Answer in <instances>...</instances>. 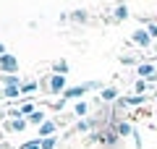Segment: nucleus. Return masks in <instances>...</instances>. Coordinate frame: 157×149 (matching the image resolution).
Returning <instances> with one entry per match:
<instances>
[{"instance_id": "obj_28", "label": "nucleus", "mask_w": 157, "mask_h": 149, "mask_svg": "<svg viewBox=\"0 0 157 149\" xmlns=\"http://www.w3.org/2000/svg\"><path fill=\"white\" fill-rule=\"evenodd\" d=\"M0 149H8V147H0Z\"/></svg>"}, {"instance_id": "obj_23", "label": "nucleus", "mask_w": 157, "mask_h": 149, "mask_svg": "<svg viewBox=\"0 0 157 149\" xmlns=\"http://www.w3.org/2000/svg\"><path fill=\"white\" fill-rule=\"evenodd\" d=\"M18 110H21V115H26V118H29L34 110H37V107H34V102H24V105L18 107Z\"/></svg>"}, {"instance_id": "obj_1", "label": "nucleus", "mask_w": 157, "mask_h": 149, "mask_svg": "<svg viewBox=\"0 0 157 149\" xmlns=\"http://www.w3.org/2000/svg\"><path fill=\"white\" fill-rule=\"evenodd\" d=\"M45 89H47L50 94H63V92L68 89V78H66V76H60V73H52V76H47Z\"/></svg>"}, {"instance_id": "obj_30", "label": "nucleus", "mask_w": 157, "mask_h": 149, "mask_svg": "<svg viewBox=\"0 0 157 149\" xmlns=\"http://www.w3.org/2000/svg\"><path fill=\"white\" fill-rule=\"evenodd\" d=\"M155 44H157V42H155Z\"/></svg>"}, {"instance_id": "obj_7", "label": "nucleus", "mask_w": 157, "mask_h": 149, "mask_svg": "<svg viewBox=\"0 0 157 149\" xmlns=\"http://www.w3.org/2000/svg\"><path fill=\"white\" fill-rule=\"evenodd\" d=\"M100 99H102V102H113V105H115L118 99H121V92H118V86H105L100 92Z\"/></svg>"}, {"instance_id": "obj_24", "label": "nucleus", "mask_w": 157, "mask_h": 149, "mask_svg": "<svg viewBox=\"0 0 157 149\" xmlns=\"http://www.w3.org/2000/svg\"><path fill=\"white\" fill-rule=\"evenodd\" d=\"M21 149H42V141H39V139H32V141H26Z\"/></svg>"}, {"instance_id": "obj_25", "label": "nucleus", "mask_w": 157, "mask_h": 149, "mask_svg": "<svg viewBox=\"0 0 157 149\" xmlns=\"http://www.w3.org/2000/svg\"><path fill=\"white\" fill-rule=\"evenodd\" d=\"M121 63H123V66H134V63H136V58H131V55H123V58H121ZM136 66H139V63H136Z\"/></svg>"}, {"instance_id": "obj_4", "label": "nucleus", "mask_w": 157, "mask_h": 149, "mask_svg": "<svg viewBox=\"0 0 157 149\" xmlns=\"http://www.w3.org/2000/svg\"><path fill=\"white\" fill-rule=\"evenodd\" d=\"M0 68H3L6 73H16V71H18V60H16V55H11V52L0 55Z\"/></svg>"}, {"instance_id": "obj_16", "label": "nucleus", "mask_w": 157, "mask_h": 149, "mask_svg": "<svg viewBox=\"0 0 157 149\" xmlns=\"http://www.w3.org/2000/svg\"><path fill=\"white\" fill-rule=\"evenodd\" d=\"M52 71L60 73V76H66V73H68V63L66 60H55V63H52Z\"/></svg>"}, {"instance_id": "obj_20", "label": "nucleus", "mask_w": 157, "mask_h": 149, "mask_svg": "<svg viewBox=\"0 0 157 149\" xmlns=\"http://www.w3.org/2000/svg\"><path fill=\"white\" fill-rule=\"evenodd\" d=\"M71 21H76V24H86V11H73V13H71Z\"/></svg>"}, {"instance_id": "obj_17", "label": "nucleus", "mask_w": 157, "mask_h": 149, "mask_svg": "<svg viewBox=\"0 0 157 149\" xmlns=\"http://www.w3.org/2000/svg\"><path fill=\"white\" fill-rule=\"evenodd\" d=\"M37 89H39L37 81H24L21 84V94H32V92H37Z\"/></svg>"}, {"instance_id": "obj_29", "label": "nucleus", "mask_w": 157, "mask_h": 149, "mask_svg": "<svg viewBox=\"0 0 157 149\" xmlns=\"http://www.w3.org/2000/svg\"><path fill=\"white\" fill-rule=\"evenodd\" d=\"M155 68H157V60H155Z\"/></svg>"}, {"instance_id": "obj_27", "label": "nucleus", "mask_w": 157, "mask_h": 149, "mask_svg": "<svg viewBox=\"0 0 157 149\" xmlns=\"http://www.w3.org/2000/svg\"><path fill=\"white\" fill-rule=\"evenodd\" d=\"M152 128H155V131H157V120H155V123H152Z\"/></svg>"}, {"instance_id": "obj_9", "label": "nucleus", "mask_w": 157, "mask_h": 149, "mask_svg": "<svg viewBox=\"0 0 157 149\" xmlns=\"http://www.w3.org/2000/svg\"><path fill=\"white\" fill-rule=\"evenodd\" d=\"M26 126H29V120H26V118H11V120L6 123V128H8L11 133H21Z\"/></svg>"}, {"instance_id": "obj_8", "label": "nucleus", "mask_w": 157, "mask_h": 149, "mask_svg": "<svg viewBox=\"0 0 157 149\" xmlns=\"http://www.w3.org/2000/svg\"><path fill=\"white\" fill-rule=\"evenodd\" d=\"M110 128H113V131H115L121 139H126V136H131V133H134V126H131L128 120H118L115 126H110Z\"/></svg>"}, {"instance_id": "obj_22", "label": "nucleus", "mask_w": 157, "mask_h": 149, "mask_svg": "<svg viewBox=\"0 0 157 149\" xmlns=\"http://www.w3.org/2000/svg\"><path fill=\"white\" fill-rule=\"evenodd\" d=\"M144 29L149 32V37L157 42V18H155V21H147V26H144Z\"/></svg>"}, {"instance_id": "obj_11", "label": "nucleus", "mask_w": 157, "mask_h": 149, "mask_svg": "<svg viewBox=\"0 0 157 149\" xmlns=\"http://www.w3.org/2000/svg\"><path fill=\"white\" fill-rule=\"evenodd\" d=\"M86 115H89V102H84V99L76 102V105H73V118H81V120H84Z\"/></svg>"}, {"instance_id": "obj_26", "label": "nucleus", "mask_w": 157, "mask_h": 149, "mask_svg": "<svg viewBox=\"0 0 157 149\" xmlns=\"http://www.w3.org/2000/svg\"><path fill=\"white\" fill-rule=\"evenodd\" d=\"M0 55H6V47H3V44H0Z\"/></svg>"}, {"instance_id": "obj_2", "label": "nucleus", "mask_w": 157, "mask_h": 149, "mask_svg": "<svg viewBox=\"0 0 157 149\" xmlns=\"http://www.w3.org/2000/svg\"><path fill=\"white\" fill-rule=\"evenodd\" d=\"M152 42H155V39L149 37V32H147L144 26H141V29H134V32H131V44H136V47H149Z\"/></svg>"}, {"instance_id": "obj_5", "label": "nucleus", "mask_w": 157, "mask_h": 149, "mask_svg": "<svg viewBox=\"0 0 157 149\" xmlns=\"http://www.w3.org/2000/svg\"><path fill=\"white\" fill-rule=\"evenodd\" d=\"M86 92H89V86H86V84H78V86H68L66 92H63V99H66V102H71V99H76V97H84Z\"/></svg>"}, {"instance_id": "obj_12", "label": "nucleus", "mask_w": 157, "mask_h": 149, "mask_svg": "<svg viewBox=\"0 0 157 149\" xmlns=\"http://www.w3.org/2000/svg\"><path fill=\"white\" fill-rule=\"evenodd\" d=\"M26 120H29V126H37V128H39V126H42V123L47 120V115H45V110H34L32 115L26 118Z\"/></svg>"}, {"instance_id": "obj_18", "label": "nucleus", "mask_w": 157, "mask_h": 149, "mask_svg": "<svg viewBox=\"0 0 157 149\" xmlns=\"http://www.w3.org/2000/svg\"><path fill=\"white\" fill-rule=\"evenodd\" d=\"M92 126H94V120H92V118H84V120L76 123V128H73V131H89Z\"/></svg>"}, {"instance_id": "obj_15", "label": "nucleus", "mask_w": 157, "mask_h": 149, "mask_svg": "<svg viewBox=\"0 0 157 149\" xmlns=\"http://www.w3.org/2000/svg\"><path fill=\"white\" fill-rule=\"evenodd\" d=\"M3 81H6V86H21V84H24L16 73H6V76H3Z\"/></svg>"}, {"instance_id": "obj_6", "label": "nucleus", "mask_w": 157, "mask_h": 149, "mask_svg": "<svg viewBox=\"0 0 157 149\" xmlns=\"http://www.w3.org/2000/svg\"><path fill=\"white\" fill-rule=\"evenodd\" d=\"M37 131H39V139H47V136H55V131H58V120H50V118H47V120L42 123V126H39Z\"/></svg>"}, {"instance_id": "obj_21", "label": "nucleus", "mask_w": 157, "mask_h": 149, "mask_svg": "<svg viewBox=\"0 0 157 149\" xmlns=\"http://www.w3.org/2000/svg\"><path fill=\"white\" fill-rule=\"evenodd\" d=\"M147 92V81L144 78H136L134 81V94H144Z\"/></svg>"}, {"instance_id": "obj_10", "label": "nucleus", "mask_w": 157, "mask_h": 149, "mask_svg": "<svg viewBox=\"0 0 157 149\" xmlns=\"http://www.w3.org/2000/svg\"><path fill=\"white\" fill-rule=\"evenodd\" d=\"M121 99H123V102H126V107H139V105H144V94H134V92H131L128 94V97H121Z\"/></svg>"}, {"instance_id": "obj_3", "label": "nucleus", "mask_w": 157, "mask_h": 149, "mask_svg": "<svg viewBox=\"0 0 157 149\" xmlns=\"http://www.w3.org/2000/svg\"><path fill=\"white\" fill-rule=\"evenodd\" d=\"M136 76L144 78V81H155V78H157L155 63H139V66H136Z\"/></svg>"}, {"instance_id": "obj_19", "label": "nucleus", "mask_w": 157, "mask_h": 149, "mask_svg": "<svg viewBox=\"0 0 157 149\" xmlns=\"http://www.w3.org/2000/svg\"><path fill=\"white\" fill-rule=\"evenodd\" d=\"M42 141V149H58V139L55 136H47V139H39Z\"/></svg>"}, {"instance_id": "obj_14", "label": "nucleus", "mask_w": 157, "mask_h": 149, "mask_svg": "<svg viewBox=\"0 0 157 149\" xmlns=\"http://www.w3.org/2000/svg\"><path fill=\"white\" fill-rule=\"evenodd\" d=\"M113 18H115V21H126V18H128V8H126L123 3H118L115 11H113Z\"/></svg>"}, {"instance_id": "obj_13", "label": "nucleus", "mask_w": 157, "mask_h": 149, "mask_svg": "<svg viewBox=\"0 0 157 149\" xmlns=\"http://www.w3.org/2000/svg\"><path fill=\"white\" fill-rule=\"evenodd\" d=\"M0 97L8 99V102H11V99H18L21 97V86H6L3 92H0Z\"/></svg>"}]
</instances>
